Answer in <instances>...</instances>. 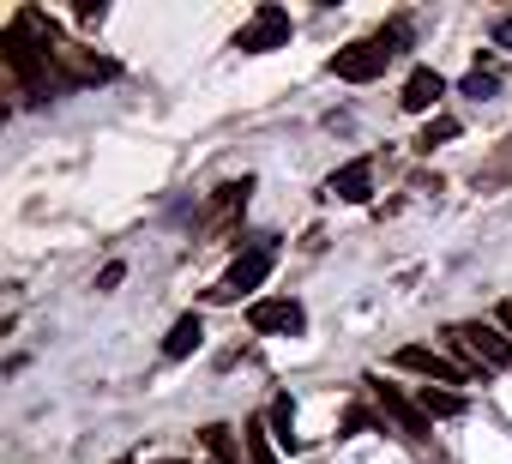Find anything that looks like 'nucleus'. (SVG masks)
I'll return each instance as SVG.
<instances>
[{
  "mask_svg": "<svg viewBox=\"0 0 512 464\" xmlns=\"http://www.w3.org/2000/svg\"><path fill=\"white\" fill-rule=\"evenodd\" d=\"M121 278H127V266H121V260H109V266H103V272H97V290H115V284H121Z\"/></svg>",
  "mask_w": 512,
  "mask_h": 464,
  "instance_id": "obj_18",
  "label": "nucleus"
},
{
  "mask_svg": "<svg viewBox=\"0 0 512 464\" xmlns=\"http://www.w3.org/2000/svg\"><path fill=\"white\" fill-rule=\"evenodd\" d=\"M446 139H458V121H452V115H434V121L422 127V139H416V151H434V145H446Z\"/></svg>",
  "mask_w": 512,
  "mask_h": 464,
  "instance_id": "obj_15",
  "label": "nucleus"
},
{
  "mask_svg": "<svg viewBox=\"0 0 512 464\" xmlns=\"http://www.w3.org/2000/svg\"><path fill=\"white\" fill-rule=\"evenodd\" d=\"M290 31H296V25H290L284 7H260V13H253V19L235 31V49H241V55H272V49L290 43Z\"/></svg>",
  "mask_w": 512,
  "mask_h": 464,
  "instance_id": "obj_5",
  "label": "nucleus"
},
{
  "mask_svg": "<svg viewBox=\"0 0 512 464\" xmlns=\"http://www.w3.org/2000/svg\"><path fill=\"white\" fill-rule=\"evenodd\" d=\"M326 193H332V199H344V205H362V199L374 193V163H368V157H350L344 169H332Z\"/></svg>",
  "mask_w": 512,
  "mask_h": 464,
  "instance_id": "obj_9",
  "label": "nucleus"
},
{
  "mask_svg": "<svg viewBox=\"0 0 512 464\" xmlns=\"http://www.w3.org/2000/svg\"><path fill=\"white\" fill-rule=\"evenodd\" d=\"M103 13H109V7H103V0H79V19H85V25H97Z\"/></svg>",
  "mask_w": 512,
  "mask_h": 464,
  "instance_id": "obj_19",
  "label": "nucleus"
},
{
  "mask_svg": "<svg viewBox=\"0 0 512 464\" xmlns=\"http://www.w3.org/2000/svg\"><path fill=\"white\" fill-rule=\"evenodd\" d=\"M398 43H404V25H392V31H380V37H362V43L338 49L326 67H332V79H344V85H368V79H380V73L392 67Z\"/></svg>",
  "mask_w": 512,
  "mask_h": 464,
  "instance_id": "obj_1",
  "label": "nucleus"
},
{
  "mask_svg": "<svg viewBox=\"0 0 512 464\" xmlns=\"http://www.w3.org/2000/svg\"><path fill=\"white\" fill-rule=\"evenodd\" d=\"M266 428H272V440H278V446H290V452L302 446V434H296V398H290V392H278V398H272Z\"/></svg>",
  "mask_w": 512,
  "mask_h": 464,
  "instance_id": "obj_12",
  "label": "nucleus"
},
{
  "mask_svg": "<svg viewBox=\"0 0 512 464\" xmlns=\"http://www.w3.org/2000/svg\"><path fill=\"white\" fill-rule=\"evenodd\" d=\"M368 392H374V404L386 410V422H398V434H404V440H428V428H434V422H428V410H422L416 398H404V392H398L392 380H380V374H368Z\"/></svg>",
  "mask_w": 512,
  "mask_h": 464,
  "instance_id": "obj_4",
  "label": "nucleus"
},
{
  "mask_svg": "<svg viewBox=\"0 0 512 464\" xmlns=\"http://www.w3.org/2000/svg\"><path fill=\"white\" fill-rule=\"evenodd\" d=\"M494 43H500V49H512V19H500V25H494Z\"/></svg>",
  "mask_w": 512,
  "mask_h": 464,
  "instance_id": "obj_21",
  "label": "nucleus"
},
{
  "mask_svg": "<svg viewBox=\"0 0 512 464\" xmlns=\"http://www.w3.org/2000/svg\"><path fill=\"white\" fill-rule=\"evenodd\" d=\"M199 344H205V320H199V314H181V320L169 326V338H163V356L181 362V356H193Z\"/></svg>",
  "mask_w": 512,
  "mask_h": 464,
  "instance_id": "obj_11",
  "label": "nucleus"
},
{
  "mask_svg": "<svg viewBox=\"0 0 512 464\" xmlns=\"http://www.w3.org/2000/svg\"><path fill=\"white\" fill-rule=\"evenodd\" d=\"M121 464H133V458H121Z\"/></svg>",
  "mask_w": 512,
  "mask_h": 464,
  "instance_id": "obj_23",
  "label": "nucleus"
},
{
  "mask_svg": "<svg viewBox=\"0 0 512 464\" xmlns=\"http://www.w3.org/2000/svg\"><path fill=\"white\" fill-rule=\"evenodd\" d=\"M278 440H272V428L266 422H247V458L253 464H278V452H272Z\"/></svg>",
  "mask_w": 512,
  "mask_h": 464,
  "instance_id": "obj_14",
  "label": "nucleus"
},
{
  "mask_svg": "<svg viewBox=\"0 0 512 464\" xmlns=\"http://www.w3.org/2000/svg\"><path fill=\"white\" fill-rule=\"evenodd\" d=\"M205 452H211L217 464H241V452H235V440H229V428H205Z\"/></svg>",
  "mask_w": 512,
  "mask_h": 464,
  "instance_id": "obj_16",
  "label": "nucleus"
},
{
  "mask_svg": "<svg viewBox=\"0 0 512 464\" xmlns=\"http://www.w3.org/2000/svg\"><path fill=\"white\" fill-rule=\"evenodd\" d=\"M422 410H428V422H446V416H464V398L458 392H446V386H422V398H416Z\"/></svg>",
  "mask_w": 512,
  "mask_h": 464,
  "instance_id": "obj_13",
  "label": "nucleus"
},
{
  "mask_svg": "<svg viewBox=\"0 0 512 464\" xmlns=\"http://www.w3.org/2000/svg\"><path fill=\"white\" fill-rule=\"evenodd\" d=\"M0 55H7V67L19 73V85H25L31 103L49 97V49H43V43H31V37L13 25V31H0Z\"/></svg>",
  "mask_w": 512,
  "mask_h": 464,
  "instance_id": "obj_2",
  "label": "nucleus"
},
{
  "mask_svg": "<svg viewBox=\"0 0 512 464\" xmlns=\"http://www.w3.org/2000/svg\"><path fill=\"white\" fill-rule=\"evenodd\" d=\"M247 326L253 332H278V338H302L308 332V308L290 302V296H272V302H253L247 308Z\"/></svg>",
  "mask_w": 512,
  "mask_h": 464,
  "instance_id": "obj_8",
  "label": "nucleus"
},
{
  "mask_svg": "<svg viewBox=\"0 0 512 464\" xmlns=\"http://www.w3.org/2000/svg\"><path fill=\"white\" fill-rule=\"evenodd\" d=\"M440 97H446V79H440L434 67H416V73L404 79V97H398V103H404L410 115H428V109H434Z\"/></svg>",
  "mask_w": 512,
  "mask_h": 464,
  "instance_id": "obj_10",
  "label": "nucleus"
},
{
  "mask_svg": "<svg viewBox=\"0 0 512 464\" xmlns=\"http://www.w3.org/2000/svg\"><path fill=\"white\" fill-rule=\"evenodd\" d=\"M392 362H398L404 374H422L428 386H434V380H440V386H464V380H470L464 362H452V356H440V350H428V344H404Z\"/></svg>",
  "mask_w": 512,
  "mask_h": 464,
  "instance_id": "obj_6",
  "label": "nucleus"
},
{
  "mask_svg": "<svg viewBox=\"0 0 512 464\" xmlns=\"http://www.w3.org/2000/svg\"><path fill=\"white\" fill-rule=\"evenodd\" d=\"M494 91H500V79H494V73H482V67L464 79V97H476V103H482V97H494Z\"/></svg>",
  "mask_w": 512,
  "mask_h": 464,
  "instance_id": "obj_17",
  "label": "nucleus"
},
{
  "mask_svg": "<svg viewBox=\"0 0 512 464\" xmlns=\"http://www.w3.org/2000/svg\"><path fill=\"white\" fill-rule=\"evenodd\" d=\"M452 338L470 350V362H476V368H506V362H512V338H506L500 326L470 320V326H452Z\"/></svg>",
  "mask_w": 512,
  "mask_h": 464,
  "instance_id": "obj_7",
  "label": "nucleus"
},
{
  "mask_svg": "<svg viewBox=\"0 0 512 464\" xmlns=\"http://www.w3.org/2000/svg\"><path fill=\"white\" fill-rule=\"evenodd\" d=\"M500 332L512 338V302H500Z\"/></svg>",
  "mask_w": 512,
  "mask_h": 464,
  "instance_id": "obj_22",
  "label": "nucleus"
},
{
  "mask_svg": "<svg viewBox=\"0 0 512 464\" xmlns=\"http://www.w3.org/2000/svg\"><path fill=\"white\" fill-rule=\"evenodd\" d=\"M362 428H368V416H362V410H350V416H344V434H338V440H350V434H362Z\"/></svg>",
  "mask_w": 512,
  "mask_h": 464,
  "instance_id": "obj_20",
  "label": "nucleus"
},
{
  "mask_svg": "<svg viewBox=\"0 0 512 464\" xmlns=\"http://www.w3.org/2000/svg\"><path fill=\"white\" fill-rule=\"evenodd\" d=\"M272 266H278V242L266 236V242H247V254H235V266L223 272V284L211 290L217 302H235V296H247V290H260L266 278H272Z\"/></svg>",
  "mask_w": 512,
  "mask_h": 464,
  "instance_id": "obj_3",
  "label": "nucleus"
}]
</instances>
